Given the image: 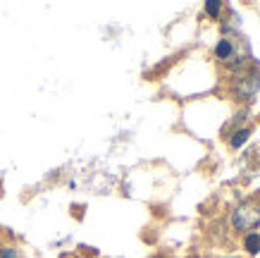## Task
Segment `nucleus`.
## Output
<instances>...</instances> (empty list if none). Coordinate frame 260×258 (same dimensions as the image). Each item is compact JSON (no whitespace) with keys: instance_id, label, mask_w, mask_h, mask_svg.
<instances>
[{"instance_id":"1","label":"nucleus","mask_w":260,"mask_h":258,"mask_svg":"<svg viewBox=\"0 0 260 258\" xmlns=\"http://www.w3.org/2000/svg\"><path fill=\"white\" fill-rule=\"evenodd\" d=\"M215 58L220 60L224 67L234 72H241L246 67H251V53H248V48H239V43L234 39H220L217 41V46H215Z\"/></svg>"},{"instance_id":"2","label":"nucleus","mask_w":260,"mask_h":258,"mask_svg":"<svg viewBox=\"0 0 260 258\" xmlns=\"http://www.w3.org/2000/svg\"><path fill=\"white\" fill-rule=\"evenodd\" d=\"M232 227L237 232H253L260 227V204L246 201L232 211Z\"/></svg>"},{"instance_id":"3","label":"nucleus","mask_w":260,"mask_h":258,"mask_svg":"<svg viewBox=\"0 0 260 258\" xmlns=\"http://www.w3.org/2000/svg\"><path fill=\"white\" fill-rule=\"evenodd\" d=\"M260 89V74L251 67H246L237 74V81H234V96L241 98V101H251L253 96L258 94Z\"/></svg>"},{"instance_id":"4","label":"nucleus","mask_w":260,"mask_h":258,"mask_svg":"<svg viewBox=\"0 0 260 258\" xmlns=\"http://www.w3.org/2000/svg\"><path fill=\"white\" fill-rule=\"evenodd\" d=\"M248 136H251V129H248V127H244V129H237V132L232 134V139H229V146H232L234 151H239L246 144V141H248Z\"/></svg>"},{"instance_id":"5","label":"nucleus","mask_w":260,"mask_h":258,"mask_svg":"<svg viewBox=\"0 0 260 258\" xmlns=\"http://www.w3.org/2000/svg\"><path fill=\"white\" fill-rule=\"evenodd\" d=\"M244 249L251 253V256H255L260 251V235L258 232H248L246 235V239H244Z\"/></svg>"},{"instance_id":"6","label":"nucleus","mask_w":260,"mask_h":258,"mask_svg":"<svg viewBox=\"0 0 260 258\" xmlns=\"http://www.w3.org/2000/svg\"><path fill=\"white\" fill-rule=\"evenodd\" d=\"M220 12H222V3H217V0H208L205 3V15L210 19H220Z\"/></svg>"},{"instance_id":"7","label":"nucleus","mask_w":260,"mask_h":258,"mask_svg":"<svg viewBox=\"0 0 260 258\" xmlns=\"http://www.w3.org/2000/svg\"><path fill=\"white\" fill-rule=\"evenodd\" d=\"M0 258H19V251L15 246H3L0 249Z\"/></svg>"},{"instance_id":"8","label":"nucleus","mask_w":260,"mask_h":258,"mask_svg":"<svg viewBox=\"0 0 260 258\" xmlns=\"http://www.w3.org/2000/svg\"><path fill=\"white\" fill-rule=\"evenodd\" d=\"M189 258H201V256H189Z\"/></svg>"}]
</instances>
